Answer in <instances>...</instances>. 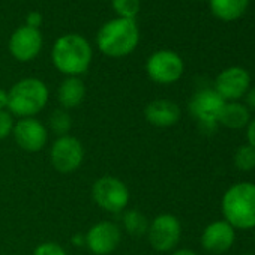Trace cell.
I'll list each match as a JSON object with an SVG mask.
<instances>
[{
    "label": "cell",
    "instance_id": "obj_12",
    "mask_svg": "<svg viewBox=\"0 0 255 255\" xmlns=\"http://www.w3.org/2000/svg\"><path fill=\"white\" fill-rule=\"evenodd\" d=\"M42 47H44V38L39 29H33L26 24L18 27L11 35L8 44L11 56L21 63L35 60L41 54Z\"/></svg>",
    "mask_w": 255,
    "mask_h": 255
},
{
    "label": "cell",
    "instance_id": "obj_14",
    "mask_svg": "<svg viewBox=\"0 0 255 255\" xmlns=\"http://www.w3.org/2000/svg\"><path fill=\"white\" fill-rule=\"evenodd\" d=\"M236 240V228L225 219L213 221L201 233V246L210 254L227 252Z\"/></svg>",
    "mask_w": 255,
    "mask_h": 255
},
{
    "label": "cell",
    "instance_id": "obj_3",
    "mask_svg": "<svg viewBox=\"0 0 255 255\" xmlns=\"http://www.w3.org/2000/svg\"><path fill=\"white\" fill-rule=\"evenodd\" d=\"M48 101V86L35 77L23 78L8 90V111L18 119L36 117L47 107Z\"/></svg>",
    "mask_w": 255,
    "mask_h": 255
},
{
    "label": "cell",
    "instance_id": "obj_26",
    "mask_svg": "<svg viewBox=\"0 0 255 255\" xmlns=\"http://www.w3.org/2000/svg\"><path fill=\"white\" fill-rule=\"evenodd\" d=\"M246 140L248 144L255 149V119L251 120L246 126Z\"/></svg>",
    "mask_w": 255,
    "mask_h": 255
},
{
    "label": "cell",
    "instance_id": "obj_13",
    "mask_svg": "<svg viewBox=\"0 0 255 255\" xmlns=\"http://www.w3.org/2000/svg\"><path fill=\"white\" fill-rule=\"evenodd\" d=\"M251 77L248 71L240 66H231L224 69L215 80V90L227 101H237L249 90Z\"/></svg>",
    "mask_w": 255,
    "mask_h": 255
},
{
    "label": "cell",
    "instance_id": "obj_31",
    "mask_svg": "<svg viewBox=\"0 0 255 255\" xmlns=\"http://www.w3.org/2000/svg\"><path fill=\"white\" fill-rule=\"evenodd\" d=\"M242 255H255V254H242Z\"/></svg>",
    "mask_w": 255,
    "mask_h": 255
},
{
    "label": "cell",
    "instance_id": "obj_10",
    "mask_svg": "<svg viewBox=\"0 0 255 255\" xmlns=\"http://www.w3.org/2000/svg\"><path fill=\"white\" fill-rule=\"evenodd\" d=\"M12 137L15 144L27 152V153H38L44 150L48 144L50 131L44 122L36 117H24L15 120Z\"/></svg>",
    "mask_w": 255,
    "mask_h": 255
},
{
    "label": "cell",
    "instance_id": "obj_32",
    "mask_svg": "<svg viewBox=\"0 0 255 255\" xmlns=\"http://www.w3.org/2000/svg\"><path fill=\"white\" fill-rule=\"evenodd\" d=\"M254 240H255V236H254Z\"/></svg>",
    "mask_w": 255,
    "mask_h": 255
},
{
    "label": "cell",
    "instance_id": "obj_16",
    "mask_svg": "<svg viewBox=\"0 0 255 255\" xmlns=\"http://www.w3.org/2000/svg\"><path fill=\"white\" fill-rule=\"evenodd\" d=\"M86 92V84L80 77H66L57 87V102L63 110L77 108L83 104Z\"/></svg>",
    "mask_w": 255,
    "mask_h": 255
},
{
    "label": "cell",
    "instance_id": "obj_4",
    "mask_svg": "<svg viewBox=\"0 0 255 255\" xmlns=\"http://www.w3.org/2000/svg\"><path fill=\"white\" fill-rule=\"evenodd\" d=\"M221 210L234 228H255V183L242 182L230 186L222 197Z\"/></svg>",
    "mask_w": 255,
    "mask_h": 255
},
{
    "label": "cell",
    "instance_id": "obj_2",
    "mask_svg": "<svg viewBox=\"0 0 255 255\" xmlns=\"http://www.w3.org/2000/svg\"><path fill=\"white\" fill-rule=\"evenodd\" d=\"M140 42V29L135 20L114 18L105 23L98 35L96 45L98 50L111 59L126 57L135 51Z\"/></svg>",
    "mask_w": 255,
    "mask_h": 255
},
{
    "label": "cell",
    "instance_id": "obj_7",
    "mask_svg": "<svg viewBox=\"0 0 255 255\" xmlns=\"http://www.w3.org/2000/svg\"><path fill=\"white\" fill-rule=\"evenodd\" d=\"M84 156L83 143L72 135L57 137L50 147V162L60 174L75 173L83 165Z\"/></svg>",
    "mask_w": 255,
    "mask_h": 255
},
{
    "label": "cell",
    "instance_id": "obj_24",
    "mask_svg": "<svg viewBox=\"0 0 255 255\" xmlns=\"http://www.w3.org/2000/svg\"><path fill=\"white\" fill-rule=\"evenodd\" d=\"M15 117L8 110H0V141L12 135Z\"/></svg>",
    "mask_w": 255,
    "mask_h": 255
},
{
    "label": "cell",
    "instance_id": "obj_18",
    "mask_svg": "<svg viewBox=\"0 0 255 255\" xmlns=\"http://www.w3.org/2000/svg\"><path fill=\"white\" fill-rule=\"evenodd\" d=\"M120 215H122L120 228H123V231L126 234H129L132 237H143V236L147 234L150 221L147 219V216L141 210L126 209Z\"/></svg>",
    "mask_w": 255,
    "mask_h": 255
},
{
    "label": "cell",
    "instance_id": "obj_29",
    "mask_svg": "<svg viewBox=\"0 0 255 255\" xmlns=\"http://www.w3.org/2000/svg\"><path fill=\"white\" fill-rule=\"evenodd\" d=\"M0 110H8V90L0 87Z\"/></svg>",
    "mask_w": 255,
    "mask_h": 255
},
{
    "label": "cell",
    "instance_id": "obj_1",
    "mask_svg": "<svg viewBox=\"0 0 255 255\" xmlns=\"http://www.w3.org/2000/svg\"><path fill=\"white\" fill-rule=\"evenodd\" d=\"M93 50L86 38L69 33L56 39L51 50L54 68L65 77H81L90 68Z\"/></svg>",
    "mask_w": 255,
    "mask_h": 255
},
{
    "label": "cell",
    "instance_id": "obj_19",
    "mask_svg": "<svg viewBox=\"0 0 255 255\" xmlns=\"http://www.w3.org/2000/svg\"><path fill=\"white\" fill-rule=\"evenodd\" d=\"M249 0H209L210 11L224 21H233L243 15Z\"/></svg>",
    "mask_w": 255,
    "mask_h": 255
},
{
    "label": "cell",
    "instance_id": "obj_23",
    "mask_svg": "<svg viewBox=\"0 0 255 255\" xmlns=\"http://www.w3.org/2000/svg\"><path fill=\"white\" fill-rule=\"evenodd\" d=\"M32 255H69V254L60 243L53 242V240H45V242H41L33 249Z\"/></svg>",
    "mask_w": 255,
    "mask_h": 255
},
{
    "label": "cell",
    "instance_id": "obj_28",
    "mask_svg": "<svg viewBox=\"0 0 255 255\" xmlns=\"http://www.w3.org/2000/svg\"><path fill=\"white\" fill-rule=\"evenodd\" d=\"M71 243L77 248H83L86 246V237H84V233H75L72 237H71Z\"/></svg>",
    "mask_w": 255,
    "mask_h": 255
},
{
    "label": "cell",
    "instance_id": "obj_15",
    "mask_svg": "<svg viewBox=\"0 0 255 255\" xmlns=\"http://www.w3.org/2000/svg\"><path fill=\"white\" fill-rule=\"evenodd\" d=\"M144 117L152 126L171 128L179 123L182 117V110L174 101L167 98H158L146 105Z\"/></svg>",
    "mask_w": 255,
    "mask_h": 255
},
{
    "label": "cell",
    "instance_id": "obj_20",
    "mask_svg": "<svg viewBox=\"0 0 255 255\" xmlns=\"http://www.w3.org/2000/svg\"><path fill=\"white\" fill-rule=\"evenodd\" d=\"M48 131H51L56 137L69 135L72 129V117L68 110L56 108L48 116Z\"/></svg>",
    "mask_w": 255,
    "mask_h": 255
},
{
    "label": "cell",
    "instance_id": "obj_8",
    "mask_svg": "<svg viewBox=\"0 0 255 255\" xmlns=\"http://www.w3.org/2000/svg\"><path fill=\"white\" fill-rule=\"evenodd\" d=\"M146 237L155 251L173 252L182 237V224L176 215L161 213L150 221Z\"/></svg>",
    "mask_w": 255,
    "mask_h": 255
},
{
    "label": "cell",
    "instance_id": "obj_11",
    "mask_svg": "<svg viewBox=\"0 0 255 255\" xmlns=\"http://www.w3.org/2000/svg\"><path fill=\"white\" fill-rule=\"evenodd\" d=\"M86 248L93 255H110L122 242V228L113 221H99L86 233Z\"/></svg>",
    "mask_w": 255,
    "mask_h": 255
},
{
    "label": "cell",
    "instance_id": "obj_21",
    "mask_svg": "<svg viewBox=\"0 0 255 255\" xmlns=\"http://www.w3.org/2000/svg\"><path fill=\"white\" fill-rule=\"evenodd\" d=\"M111 5L117 17L126 20H135L141 8L140 0H111Z\"/></svg>",
    "mask_w": 255,
    "mask_h": 255
},
{
    "label": "cell",
    "instance_id": "obj_6",
    "mask_svg": "<svg viewBox=\"0 0 255 255\" xmlns=\"http://www.w3.org/2000/svg\"><path fill=\"white\" fill-rule=\"evenodd\" d=\"M225 99L215 89H201L189 101V111L198 120L201 131L212 134L216 131L218 119L225 107Z\"/></svg>",
    "mask_w": 255,
    "mask_h": 255
},
{
    "label": "cell",
    "instance_id": "obj_17",
    "mask_svg": "<svg viewBox=\"0 0 255 255\" xmlns=\"http://www.w3.org/2000/svg\"><path fill=\"white\" fill-rule=\"evenodd\" d=\"M251 122L249 110L245 104H240L237 101L225 102V107L218 119V125H224L230 129H240V128L248 126Z\"/></svg>",
    "mask_w": 255,
    "mask_h": 255
},
{
    "label": "cell",
    "instance_id": "obj_22",
    "mask_svg": "<svg viewBox=\"0 0 255 255\" xmlns=\"http://www.w3.org/2000/svg\"><path fill=\"white\" fill-rule=\"evenodd\" d=\"M234 165L243 173L252 171L255 168V149L249 144L240 146L234 153Z\"/></svg>",
    "mask_w": 255,
    "mask_h": 255
},
{
    "label": "cell",
    "instance_id": "obj_30",
    "mask_svg": "<svg viewBox=\"0 0 255 255\" xmlns=\"http://www.w3.org/2000/svg\"><path fill=\"white\" fill-rule=\"evenodd\" d=\"M170 255H198L195 251L188 249V248H182V249H174Z\"/></svg>",
    "mask_w": 255,
    "mask_h": 255
},
{
    "label": "cell",
    "instance_id": "obj_27",
    "mask_svg": "<svg viewBox=\"0 0 255 255\" xmlns=\"http://www.w3.org/2000/svg\"><path fill=\"white\" fill-rule=\"evenodd\" d=\"M245 105L248 107V110H255V87L249 89L245 95Z\"/></svg>",
    "mask_w": 255,
    "mask_h": 255
},
{
    "label": "cell",
    "instance_id": "obj_9",
    "mask_svg": "<svg viewBox=\"0 0 255 255\" xmlns=\"http://www.w3.org/2000/svg\"><path fill=\"white\" fill-rule=\"evenodd\" d=\"M185 63L182 57L171 50L155 51L146 62V72L153 83L173 84L183 75Z\"/></svg>",
    "mask_w": 255,
    "mask_h": 255
},
{
    "label": "cell",
    "instance_id": "obj_5",
    "mask_svg": "<svg viewBox=\"0 0 255 255\" xmlns=\"http://www.w3.org/2000/svg\"><path fill=\"white\" fill-rule=\"evenodd\" d=\"M93 203L104 212L119 215L128 209L131 200L129 188L123 180L114 176H102L96 179L90 189Z\"/></svg>",
    "mask_w": 255,
    "mask_h": 255
},
{
    "label": "cell",
    "instance_id": "obj_25",
    "mask_svg": "<svg viewBox=\"0 0 255 255\" xmlns=\"http://www.w3.org/2000/svg\"><path fill=\"white\" fill-rule=\"evenodd\" d=\"M42 24V15L38 12V11H33L27 15L26 18V26L29 27H33V29H39Z\"/></svg>",
    "mask_w": 255,
    "mask_h": 255
}]
</instances>
